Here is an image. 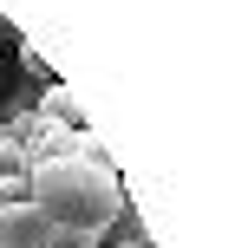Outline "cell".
I'll return each instance as SVG.
<instances>
[{
  "label": "cell",
  "mask_w": 248,
  "mask_h": 248,
  "mask_svg": "<svg viewBox=\"0 0 248 248\" xmlns=\"http://www.w3.org/2000/svg\"><path fill=\"white\" fill-rule=\"evenodd\" d=\"M46 248H78V242H46Z\"/></svg>",
  "instance_id": "cell-6"
},
{
  "label": "cell",
  "mask_w": 248,
  "mask_h": 248,
  "mask_svg": "<svg viewBox=\"0 0 248 248\" xmlns=\"http://www.w3.org/2000/svg\"><path fill=\"white\" fill-rule=\"evenodd\" d=\"M7 39H13V33H7V20H0V46H7Z\"/></svg>",
  "instance_id": "cell-5"
},
{
  "label": "cell",
  "mask_w": 248,
  "mask_h": 248,
  "mask_svg": "<svg viewBox=\"0 0 248 248\" xmlns=\"http://www.w3.org/2000/svg\"><path fill=\"white\" fill-rule=\"evenodd\" d=\"M26 202H33V216H39L59 242L98 248L131 196H124V183H118L111 163L52 157V163H33V170H26Z\"/></svg>",
  "instance_id": "cell-1"
},
{
  "label": "cell",
  "mask_w": 248,
  "mask_h": 248,
  "mask_svg": "<svg viewBox=\"0 0 248 248\" xmlns=\"http://www.w3.org/2000/svg\"><path fill=\"white\" fill-rule=\"evenodd\" d=\"M13 176H26V157H20V144L0 131V183H13Z\"/></svg>",
  "instance_id": "cell-4"
},
{
  "label": "cell",
  "mask_w": 248,
  "mask_h": 248,
  "mask_svg": "<svg viewBox=\"0 0 248 248\" xmlns=\"http://www.w3.org/2000/svg\"><path fill=\"white\" fill-rule=\"evenodd\" d=\"M39 111H46L52 124H65V131H92L85 111H78V98H72L65 85H46V92H39Z\"/></svg>",
  "instance_id": "cell-3"
},
{
  "label": "cell",
  "mask_w": 248,
  "mask_h": 248,
  "mask_svg": "<svg viewBox=\"0 0 248 248\" xmlns=\"http://www.w3.org/2000/svg\"><path fill=\"white\" fill-rule=\"evenodd\" d=\"M46 242H59V235L33 216V202H20V209L0 202V248H46Z\"/></svg>",
  "instance_id": "cell-2"
},
{
  "label": "cell",
  "mask_w": 248,
  "mask_h": 248,
  "mask_svg": "<svg viewBox=\"0 0 248 248\" xmlns=\"http://www.w3.org/2000/svg\"><path fill=\"white\" fill-rule=\"evenodd\" d=\"M118 248H150V242H118Z\"/></svg>",
  "instance_id": "cell-7"
}]
</instances>
